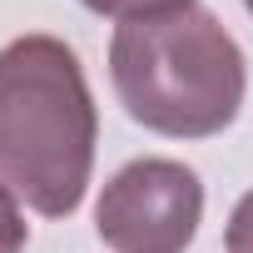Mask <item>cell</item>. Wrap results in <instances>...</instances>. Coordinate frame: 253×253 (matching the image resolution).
<instances>
[{
    "label": "cell",
    "mask_w": 253,
    "mask_h": 253,
    "mask_svg": "<svg viewBox=\"0 0 253 253\" xmlns=\"http://www.w3.org/2000/svg\"><path fill=\"white\" fill-rule=\"evenodd\" d=\"M99 114L80 55L55 35L0 50V189L45 218H70L89 189Z\"/></svg>",
    "instance_id": "cell-1"
},
{
    "label": "cell",
    "mask_w": 253,
    "mask_h": 253,
    "mask_svg": "<svg viewBox=\"0 0 253 253\" xmlns=\"http://www.w3.org/2000/svg\"><path fill=\"white\" fill-rule=\"evenodd\" d=\"M109 80L129 119L169 139L223 134L248 89L238 40L199 5L119 25L109 40Z\"/></svg>",
    "instance_id": "cell-2"
},
{
    "label": "cell",
    "mask_w": 253,
    "mask_h": 253,
    "mask_svg": "<svg viewBox=\"0 0 253 253\" xmlns=\"http://www.w3.org/2000/svg\"><path fill=\"white\" fill-rule=\"evenodd\" d=\"M204 218V184L179 159H134L124 164L99 204L94 233L114 253H184Z\"/></svg>",
    "instance_id": "cell-3"
},
{
    "label": "cell",
    "mask_w": 253,
    "mask_h": 253,
    "mask_svg": "<svg viewBox=\"0 0 253 253\" xmlns=\"http://www.w3.org/2000/svg\"><path fill=\"white\" fill-rule=\"evenodd\" d=\"M84 10L94 15H109L119 25H129V20H159V15H174V10H189L194 0H80Z\"/></svg>",
    "instance_id": "cell-4"
},
{
    "label": "cell",
    "mask_w": 253,
    "mask_h": 253,
    "mask_svg": "<svg viewBox=\"0 0 253 253\" xmlns=\"http://www.w3.org/2000/svg\"><path fill=\"white\" fill-rule=\"evenodd\" d=\"M30 243V223L20 213V199L0 189V253H25Z\"/></svg>",
    "instance_id": "cell-5"
},
{
    "label": "cell",
    "mask_w": 253,
    "mask_h": 253,
    "mask_svg": "<svg viewBox=\"0 0 253 253\" xmlns=\"http://www.w3.org/2000/svg\"><path fill=\"white\" fill-rule=\"evenodd\" d=\"M223 248H228V253H253V189L233 204V218H228Z\"/></svg>",
    "instance_id": "cell-6"
},
{
    "label": "cell",
    "mask_w": 253,
    "mask_h": 253,
    "mask_svg": "<svg viewBox=\"0 0 253 253\" xmlns=\"http://www.w3.org/2000/svg\"><path fill=\"white\" fill-rule=\"evenodd\" d=\"M243 5H248V15H253V0H243Z\"/></svg>",
    "instance_id": "cell-7"
}]
</instances>
